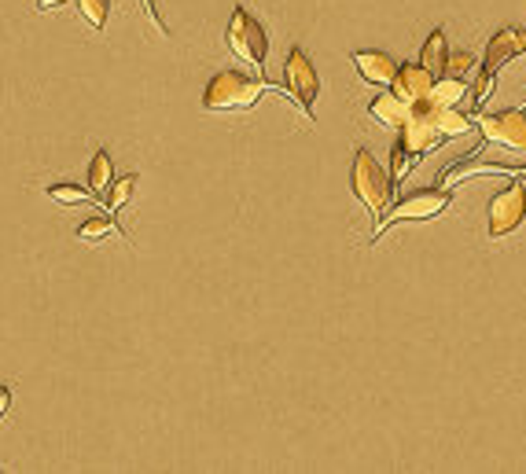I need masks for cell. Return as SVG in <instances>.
Wrapping results in <instances>:
<instances>
[{
	"label": "cell",
	"mask_w": 526,
	"mask_h": 474,
	"mask_svg": "<svg viewBox=\"0 0 526 474\" xmlns=\"http://www.w3.org/2000/svg\"><path fill=\"white\" fill-rule=\"evenodd\" d=\"M350 184H354V195L365 203L368 214H372V221L379 225V217L387 214V206L394 203V181H390V173L379 166L376 155H372L368 147H357L354 151Z\"/></svg>",
	"instance_id": "cell-1"
},
{
	"label": "cell",
	"mask_w": 526,
	"mask_h": 474,
	"mask_svg": "<svg viewBox=\"0 0 526 474\" xmlns=\"http://www.w3.org/2000/svg\"><path fill=\"white\" fill-rule=\"evenodd\" d=\"M262 92H265L262 78H251L243 70H221L206 85L203 107L206 111H247V107H254V103L262 100Z\"/></svg>",
	"instance_id": "cell-2"
},
{
	"label": "cell",
	"mask_w": 526,
	"mask_h": 474,
	"mask_svg": "<svg viewBox=\"0 0 526 474\" xmlns=\"http://www.w3.org/2000/svg\"><path fill=\"white\" fill-rule=\"evenodd\" d=\"M449 203H453V195H449L446 188H416V192L401 195L398 203L387 206V214L379 217L376 236L372 239H379L390 225H401V221H431V217H438L442 210H449Z\"/></svg>",
	"instance_id": "cell-3"
},
{
	"label": "cell",
	"mask_w": 526,
	"mask_h": 474,
	"mask_svg": "<svg viewBox=\"0 0 526 474\" xmlns=\"http://www.w3.org/2000/svg\"><path fill=\"white\" fill-rule=\"evenodd\" d=\"M225 41H229V52L232 56H240L243 63H251L254 70L265 67V52H269V34H265V26L254 19L251 12H243L236 8L229 19V30H225Z\"/></svg>",
	"instance_id": "cell-4"
},
{
	"label": "cell",
	"mask_w": 526,
	"mask_h": 474,
	"mask_svg": "<svg viewBox=\"0 0 526 474\" xmlns=\"http://www.w3.org/2000/svg\"><path fill=\"white\" fill-rule=\"evenodd\" d=\"M398 133H401L398 144L405 147V155H409L412 162H420V158H427L431 151H438V147L446 144L442 133L435 129V122H431V103L427 100L412 103L409 118H405V125H401Z\"/></svg>",
	"instance_id": "cell-5"
},
{
	"label": "cell",
	"mask_w": 526,
	"mask_h": 474,
	"mask_svg": "<svg viewBox=\"0 0 526 474\" xmlns=\"http://www.w3.org/2000/svg\"><path fill=\"white\" fill-rule=\"evenodd\" d=\"M284 85L291 92V100L302 107L306 118H313V103H317V92H321V78L309 63V56L302 48H291V56L284 63Z\"/></svg>",
	"instance_id": "cell-6"
},
{
	"label": "cell",
	"mask_w": 526,
	"mask_h": 474,
	"mask_svg": "<svg viewBox=\"0 0 526 474\" xmlns=\"http://www.w3.org/2000/svg\"><path fill=\"white\" fill-rule=\"evenodd\" d=\"M526 217V184L523 181H512L504 192L493 195L490 203V236L493 239H504L508 232L523 225Z\"/></svg>",
	"instance_id": "cell-7"
},
{
	"label": "cell",
	"mask_w": 526,
	"mask_h": 474,
	"mask_svg": "<svg viewBox=\"0 0 526 474\" xmlns=\"http://www.w3.org/2000/svg\"><path fill=\"white\" fill-rule=\"evenodd\" d=\"M482 136L497 147L508 151H523L526 155V114L523 111H490L479 118Z\"/></svg>",
	"instance_id": "cell-8"
},
{
	"label": "cell",
	"mask_w": 526,
	"mask_h": 474,
	"mask_svg": "<svg viewBox=\"0 0 526 474\" xmlns=\"http://www.w3.org/2000/svg\"><path fill=\"white\" fill-rule=\"evenodd\" d=\"M526 52V34L523 30H515V26H504L497 34L490 37V45H486V56H482V74H497V70L508 63V59L523 56Z\"/></svg>",
	"instance_id": "cell-9"
},
{
	"label": "cell",
	"mask_w": 526,
	"mask_h": 474,
	"mask_svg": "<svg viewBox=\"0 0 526 474\" xmlns=\"http://www.w3.org/2000/svg\"><path fill=\"white\" fill-rule=\"evenodd\" d=\"M431 85H435V74H431L424 63H405V67H398L394 81H390V89L398 92L401 100H409V103L427 100Z\"/></svg>",
	"instance_id": "cell-10"
},
{
	"label": "cell",
	"mask_w": 526,
	"mask_h": 474,
	"mask_svg": "<svg viewBox=\"0 0 526 474\" xmlns=\"http://www.w3.org/2000/svg\"><path fill=\"white\" fill-rule=\"evenodd\" d=\"M354 63H357V70H361V78H365L368 85H390L394 74H398V67H401L390 52H379V48H361V52H354Z\"/></svg>",
	"instance_id": "cell-11"
},
{
	"label": "cell",
	"mask_w": 526,
	"mask_h": 474,
	"mask_svg": "<svg viewBox=\"0 0 526 474\" xmlns=\"http://www.w3.org/2000/svg\"><path fill=\"white\" fill-rule=\"evenodd\" d=\"M409 111H412V103L401 100L394 89L379 92L376 100L368 103V114H372V118H376V125H383V129H401V125H405V118H409Z\"/></svg>",
	"instance_id": "cell-12"
},
{
	"label": "cell",
	"mask_w": 526,
	"mask_h": 474,
	"mask_svg": "<svg viewBox=\"0 0 526 474\" xmlns=\"http://www.w3.org/2000/svg\"><path fill=\"white\" fill-rule=\"evenodd\" d=\"M427 103H431V100H427ZM431 122H435V129L442 133V140L468 136L471 129H475V122H471V118L460 111V107H435V103H431Z\"/></svg>",
	"instance_id": "cell-13"
},
{
	"label": "cell",
	"mask_w": 526,
	"mask_h": 474,
	"mask_svg": "<svg viewBox=\"0 0 526 474\" xmlns=\"http://www.w3.org/2000/svg\"><path fill=\"white\" fill-rule=\"evenodd\" d=\"M464 96H468V81L453 78V74H438L431 92H427V100L435 103V107H460Z\"/></svg>",
	"instance_id": "cell-14"
},
{
	"label": "cell",
	"mask_w": 526,
	"mask_h": 474,
	"mask_svg": "<svg viewBox=\"0 0 526 474\" xmlns=\"http://www.w3.org/2000/svg\"><path fill=\"white\" fill-rule=\"evenodd\" d=\"M446 56H449V45H446V30L438 26V30H431V37H427L424 52H420V63H424L431 74H442L446 70Z\"/></svg>",
	"instance_id": "cell-15"
},
{
	"label": "cell",
	"mask_w": 526,
	"mask_h": 474,
	"mask_svg": "<svg viewBox=\"0 0 526 474\" xmlns=\"http://www.w3.org/2000/svg\"><path fill=\"white\" fill-rule=\"evenodd\" d=\"M111 181H115V162H111V155H107V151H96V155H92V162H89V192L103 195Z\"/></svg>",
	"instance_id": "cell-16"
},
{
	"label": "cell",
	"mask_w": 526,
	"mask_h": 474,
	"mask_svg": "<svg viewBox=\"0 0 526 474\" xmlns=\"http://www.w3.org/2000/svg\"><path fill=\"white\" fill-rule=\"evenodd\" d=\"M133 188H137V173L115 177V181L107 184V210H122V206L133 199Z\"/></svg>",
	"instance_id": "cell-17"
},
{
	"label": "cell",
	"mask_w": 526,
	"mask_h": 474,
	"mask_svg": "<svg viewBox=\"0 0 526 474\" xmlns=\"http://www.w3.org/2000/svg\"><path fill=\"white\" fill-rule=\"evenodd\" d=\"M48 199H52V203H63V206H81V203H89L92 192L89 188H78V184H52V188H48Z\"/></svg>",
	"instance_id": "cell-18"
},
{
	"label": "cell",
	"mask_w": 526,
	"mask_h": 474,
	"mask_svg": "<svg viewBox=\"0 0 526 474\" xmlns=\"http://www.w3.org/2000/svg\"><path fill=\"white\" fill-rule=\"evenodd\" d=\"M78 12L92 30H103L107 15H111V0H78Z\"/></svg>",
	"instance_id": "cell-19"
},
{
	"label": "cell",
	"mask_w": 526,
	"mask_h": 474,
	"mask_svg": "<svg viewBox=\"0 0 526 474\" xmlns=\"http://www.w3.org/2000/svg\"><path fill=\"white\" fill-rule=\"evenodd\" d=\"M111 232H118V225L111 217H89V221L78 228V236L85 239V243H100V239H107Z\"/></svg>",
	"instance_id": "cell-20"
},
{
	"label": "cell",
	"mask_w": 526,
	"mask_h": 474,
	"mask_svg": "<svg viewBox=\"0 0 526 474\" xmlns=\"http://www.w3.org/2000/svg\"><path fill=\"white\" fill-rule=\"evenodd\" d=\"M471 67H475V56H468V52H453V56H446V70H442V74L464 78V74H468Z\"/></svg>",
	"instance_id": "cell-21"
},
{
	"label": "cell",
	"mask_w": 526,
	"mask_h": 474,
	"mask_svg": "<svg viewBox=\"0 0 526 474\" xmlns=\"http://www.w3.org/2000/svg\"><path fill=\"white\" fill-rule=\"evenodd\" d=\"M405 170H409V155H405V147L394 144V173H390V181L398 184L401 177H405Z\"/></svg>",
	"instance_id": "cell-22"
},
{
	"label": "cell",
	"mask_w": 526,
	"mask_h": 474,
	"mask_svg": "<svg viewBox=\"0 0 526 474\" xmlns=\"http://www.w3.org/2000/svg\"><path fill=\"white\" fill-rule=\"evenodd\" d=\"M490 85H493V78H490V74H482L479 85H475V103H482L486 96H490Z\"/></svg>",
	"instance_id": "cell-23"
},
{
	"label": "cell",
	"mask_w": 526,
	"mask_h": 474,
	"mask_svg": "<svg viewBox=\"0 0 526 474\" xmlns=\"http://www.w3.org/2000/svg\"><path fill=\"white\" fill-rule=\"evenodd\" d=\"M8 408H12V390H8V386H0V419L8 416Z\"/></svg>",
	"instance_id": "cell-24"
},
{
	"label": "cell",
	"mask_w": 526,
	"mask_h": 474,
	"mask_svg": "<svg viewBox=\"0 0 526 474\" xmlns=\"http://www.w3.org/2000/svg\"><path fill=\"white\" fill-rule=\"evenodd\" d=\"M59 4H67V0H37V12H52Z\"/></svg>",
	"instance_id": "cell-25"
},
{
	"label": "cell",
	"mask_w": 526,
	"mask_h": 474,
	"mask_svg": "<svg viewBox=\"0 0 526 474\" xmlns=\"http://www.w3.org/2000/svg\"><path fill=\"white\" fill-rule=\"evenodd\" d=\"M523 177H526V170H523Z\"/></svg>",
	"instance_id": "cell-26"
}]
</instances>
